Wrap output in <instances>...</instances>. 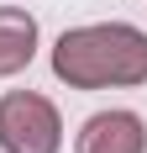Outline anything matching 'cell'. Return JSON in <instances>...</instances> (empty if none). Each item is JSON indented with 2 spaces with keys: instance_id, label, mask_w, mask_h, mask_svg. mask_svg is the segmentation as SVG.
Masks as SVG:
<instances>
[{
  "instance_id": "obj_1",
  "label": "cell",
  "mask_w": 147,
  "mask_h": 153,
  "mask_svg": "<svg viewBox=\"0 0 147 153\" xmlns=\"http://www.w3.org/2000/svg\"><path fill=\"white\" fill-rule=\"evenodd\" d=\"M53 74L68 90H132L147 85V32L132 21L68 27L53 42Z\"/></svg>"
},
{
  "instance_id": "obj_2",
  "label": "cell",
  "mask_w": 147,
  "mask_h": 153,
  "mask_svg": "<svg viewBox=\"0 0 147 153\" xmlns=\"http://www.w3.org/2000/svg\"><path fill=\"white\" fill-rule=\"evenodd\" d=\"M0 148L5 153H58L63 148V116L37 90L0 95Z\"/></svg>"
},
{
  "instance_id": "obj_3",
  "label": "cell",
  "mask_w": 147,
  "mask_h": 153,
  "mask_svg": "<svg viewBox=\"0 0 147 153\" xmlns=\"http://www.w3.org/2000/svg\"><path fill=\"white\" fill-rule=\"evenodd\" d=\"M74 153H147V122L137 111H95L79 127Z\"/></svg>"
},
{
  "instance_id": "obj_4",
  "label": "cell",
  "mask_w": 147,
  "mask_h": 153,
  "mask_svg": "<svg viewBox=\"0 0 147 153\" xmlns=\"http://www.w3.org/2000/svg\"><path fill=\"white\" fill-rule=\"evenodd\" d=\"M37 58V16L21 5H0V79L21 74Z\"/></svg>"
}]
</instances>
